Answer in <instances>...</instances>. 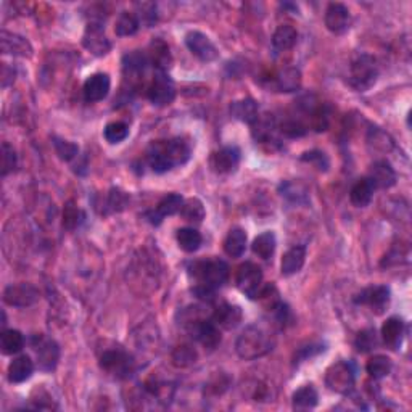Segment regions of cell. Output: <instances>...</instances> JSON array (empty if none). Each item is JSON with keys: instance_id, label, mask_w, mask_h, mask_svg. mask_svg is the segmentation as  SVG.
Returning <instances> with one entry per match:
<instances>
[{"instance_id": "obj_1", "label": "cell", "mask_w": 412, "mask_h": 412, "mask_svg": "<svg viewBox=\"0 0 412 412\" xmlns=\"http://www.w3.org/2000/svg\"><path fill=\"white\" fill-rule=\"evenodd\" d=\"M190 143L183 138H171V141L153 142L147 150V163L153 172L163 174L172 168L182 166L190 160Z\"/></svg>"}, {"instance_id": "obj_2", "label": "cell", "mask_w": 412, "mask_h": 412, "mask_svg": "<svg viewBox=\"0 0 412 412\" xmlns=\"http://www.w3.org/2000/svg\"><path fill=\"white\" fill-rule=\"evenodd\" d=\"M188 277L195 282L198 289L217 290L229 279V266L226 261L220 258H211V260H198L193 261L187 267Z\"/></svg>"}, {"instance_id": "obj_3", "label": "cell", "mask_w": 412, "mask_h": 412, "mask_svg": "<svg viewBox=\"0 0 412 412\" xmlns=\"http://www.w3.org/2000/svg\"><path fill=\"white\" fill-rule=\"evenodd\" d=\"M272 346H274V339H272L269 332H267L265 327L253 324L248 325L247 329L238 335L235 351L242 359L253 361L269 353Z\"/></svg>"}, {"instance_id": "obj_4", "label": "cell", "mask_w": 412, "mask_h": 412, "mask_svg": "<svg viewBox=\"0 0 412 412\" xmlns=\"http://www.w3.org/2000/svg\"><path fill=\"white\" fill-rule=\"evenodd\" d=\"M379 79V64L377 60L367 53L357 55L350 66L348 84L357 92H366L375 86Z\"/></svg>"}, {"instance_id": "obj_5", "label": "cell", "mask_w": 412, "mask_h": 412, "mask_svg": "<svg viewBox=\"0 0 412 412\" xmlns=\"http://www.w3.org/2000/svg\"><path fill=\"white\" fill-rule=\"evenodd\" d=\"M100 367L118 380L129 379L136 369L134 357L123 348H108L100 355Z\"/></svg>"}, {"instance_id": "obj_6", "label": "cell", "mask_w": 412, "mask_h": 412, "mask_svg": "<svg viewBox=\"0 0 412 412\" xmlns=\"http://www.w3.org/2000/svg\"><path fill=\"white\" fill-rule=\"evenodd\" d=\"M188 334L192 335V339L200 343L203 348L208 351H215L221 343V334L220 327H217L213 319H203V317H188L183 322Z\"/></svg>"}, {"instance_id": "obj_7", "label": "cell", "mask_w": 412, "mask_h": 412, "mask_svg": "<svg viewBox=\"0 0 412 412\" xmlns=\"http://www.w3.org/2000/svg\"><path fill=\"white\" fill-rule=\"evenodd\" d=\"M355 367L348 361H339L325 372V385L339 395H350L355 388Z\"/></svg>"}, {"instance_id": "obj_8", "label": "cell", "mask_w": 412, "mask_h": 412, "mask_svg": "<svg viewBox=\"0 0 412 412\" xmlns=\"http://www.w3.org/2000/svg\"><path fill=\"white\" fill-rule=\"evenodd\" d=\"M235 285L237 289L240 290L243 295L250 298V300H258L262 287H265V284H262L261 267L251 261L243 262L237 269Z\"/></svg>"}, {"instance_id": "obj_9", "label": "cell", "mask_w": 412, "mask_h": 412, "mask_svg": "<svg viewBox=\"0 0 412 412\" xmlns=\"http://www.w3.org/2000/svg\"><path fill=\"white\" fill-rule=\"evenodd\" d=\"M147 97L155 107L170 105L176 98V86L172 79L165 71H156L147 89Z\"/></svg>"}, {"instance_id": "obj_10", "label": "cell", "mask_w": 412, "mask_h": 412, "mask_svg": "<svg viewBox=\"0 0 412 412\" xmlns=\"http://www.w3.org/2000/svg\"><path fill=\"white\" fill-rule=\"evenodd\" d=\"M82 44L89 52L97 57H103L110 52L111 42L107 37L105 26H103L100 19H91V23L86 28V33H84Z\"/></svg>"}, {"instance_id": "obj_11", "label": "cell", "mask_w": 412, "mask_h": 412, "mask_svg": "<svg viewBox=\"0 0 412 412\" xmlns=\"http://www.w3.org/2000/svg\"><path fill=\"white\" fill-rule=\"evenodd\" d=\"M391 301V292L386 285H374L367 287L355 296L356 305H362L370 307L372 312L375 314H384L386 307L390 306Z\"/></svg>"}, {"instance_id": "obj_12", "label": "cell", "mask_w": 412, "mask_h": 412, "mask_svg": "<svg viewBox=\"0 0 412 412\" xmlns=\"http://www.w3.org/2000/svg\"><path fill=\"white\" fill-rule=\"evenodd\" d=\"M186 46L192 52V55H195L201 62L210 63L220 57V51L211 42V39L200 31L188 33L186 36Z\"/></svg>"}, {"instance_id": "obj_13", "label": "cell", "mask_w": 412, "mask_h": 412, "mask_svg": "<svg viewBox=\"0 0 412 412\" xmlns=\"http://www.w3.org/2000/svg\"><path fill=\"white\" fill-rule=\"evenodd\" d=\"M324 23L332 34L341 36L350 31L353 18H351L348 7H345L343 3H330L325 10Z\"/></svg>"}, {"instance_id": "obj_14", "label": "cell", "mask_w": 412, "mask_h": 412, "mask_svg": "<svg viewBox=\"0 0 412 412\" xmlns=\"http://www.w3.org/2000/svg\"><path fill=\"white\" fill-rule=\"evenodd\" d=\"M39 300V292L31 284L8 285L3 290V301L13 307H28L33 306Z\"/></svg>"}, {"instance_id": "obj_15", "label": "cell", "mask_w": 412, "mask_h": 412, "mask_svg": "<svg viewBox=\"0 0 412 412\" xmlns=\"http://www.w3.org/2000/svg\"><path fill=\"white\" fill-rule=\"evenodd\" d=\"M240 158H242V152L238 147H224L221 148L220 152L213 153L211 156V170L216 172V174L226 176V174H232L238 165H240Z\"/></svg>"}, {"instance_id": "obj_16", "label": "cell", "mask_w": 412, "mask_h": 412, "mask_svg": "<svg viewBox=\"0 0 412 412\" xmlns=\"http://www.w3.org/2000/svg\"><path fill=\"white\" fill-rule=\"evenodd\" d=\"M111 87V79L107 73H96L92 76H89L84 82L82 93L84 100L89 103L100 102L103 98H107L108 92H110Z\"/></svg>"}, {"instance_id": "obj_17", "label": "cell", "mask_w": 412, "mask_h": 412, "mask_svg": "<svg viewBox=\"0 0 412 412\" xmlns=\"http://www.w3.org/2000/svg\"><path fill=\"white\" fill-rule=\"evenodd\" d=\"M182 205H183V198L179 195V193H168V195L161 198L155 210L147 211L143 216H145V220L150 222V224L160 226L163 217L176 215V213L181 211Z\"/></svg>"}, {"instance_id": "obj_18", "label": "cell", "mask_w": 412, "mask_h": 412, "mask_svg": "<svg viewBox=\"0 0 412 412\" xmlns=\"http://www.w3.org/2000/svg\"><path fill=\"white\" fill-rule=\"evenodd\" d=\"M36 357L39 369L44 372L55 370L60 361V348L57 341L51 339H39L36 343Z\"/></svg>"}, {"instance_id": "obj_19", "label": "cell", "mask_w": 412, "mask_h": 412, "mask_svg": "<svg viewBox=\"0 0 412 412\" xmlns=\"http://www.w3.org/2000/svg\"><path fill=\"white\" fill-rule=\"evenodd\" d=\"M0 47H2V53L15 57H33V47L29 44L28 39L18 34L2 31L0 33Z\"/></svg>"}, {"instance_id": "obj_20", "label": "cell", "mask_w": 412, "mask_h": 412, "mask_svg": "<svg viewBox=\"0 0 412 412\" xmlns=\"http://www.w3.org/2000/svg\"><path fill=\"white\" fill-rule=\"evenodd\" d=\"M369 181L374 183L375 188H391L396 183V171L390 161L379 160L370 166Z\"/></svg>"}, {"instance_id": "obj_21", "label": "cell", "mask_w": 412, "mask_h": 412, "mask_svg": "<svg viewBox=\"0 0 412 412\" xmlns=\"http://www.w3.org/2000/svg\"><path fill=\"white\" fill-rule=\"evenodd\" d=\"M243 312L240 310V306L237 305H231V303H222L213 312L211 319L217 327H222L226 330H232L242 322Z\"/></svg>"}, {"instance_id": "obj_22", "label": "cell", "mask_w": 412, "mask_h": 412, "mask_svg": "<svg viewBox=\"0 0 412 412\" xmlns=\"http://www.w3.org/2000/svg\"><path fill=\"white\" fill-rule=\"evenodd\" d=\"M406 334L404 321L401 317H390L382 327V339L390 350L398 351Z\"/></svg>"}, {"instance_id": "obj_23", "label": "cell", "mask_w": 412, "mask_h": 412, "mask_svg": "<svg viewBox=\"0 0 412 412\" xmlns=\"http://www.w3.org/2000/svg\"><path fill=\"white\" fill-rule=\"evenodd\" d=\"M271 87L277 92H296L301 87V71L294 66L282 69L272 78Z\"/></svg>"}, {"instance_id": "obj_24", "label": "cell", "mask_w": 412, "mask_h": 412, "mask_svg": "<svg viewBox=\"0 0 412 412\" xmlns=\"http://www.w3.org/2000/svg\"><path fill=\"white\" fill-rule=\"evenodd\" d=\"M34 361L28 355H21L10 362L8 366V382L10 384H23L31 379L34 372Z\"/></svg>"}, {"instance_id": "obj_25", "label": "cell", "mask_w": 412, "mask_h": 412, "mask_svg": "<svg viewBox=\"0 0 412 412\" xmlns=\"http://www.w3.org/2000/svg\"><path fill=\"white\" fill-rule=\"evenodd\" d=\"M306 261V247L305 245H295L292 247L289 251L285 253L280 262L282 276L290 277L301 271V267L305 266Z\"/></svg>"}, {"instance_id": "obj_26", "label": "cell", "mask_w": 412, "mask_h": 412, "mask_svg": "<svg viewBox=\"0 0 412 412\" xmlns=\"http://www.w3.org/2000/svg\"><path fill=\"white\" fill-rule=\"evenodd\" d=\"M231 113L238 121L253 124L260 118V107L253 98H242V100L232 102Z\"/></svg>"}, {"instance_id": "obj_27", "label": "cell", "mask_w": 412, "mask_h": 412, "mask_svg": "<svg viewBox=\"0 0 412 412\" xmlns=\"http://www.w3.org/2000/svg\"><path fill=\"white\" fill-rule=\"evenodd\" d=\"M279 192L282 197L287 198L290 203H295V205H307L310 203V190L300 181L282 182Z\"/></svg>"}, {"instance_id": "obj_28", "label": "cell", "mask_w": 412, "mask_h": 412, "mask_svg": "<svg viewBox=\"0 0 412 412\" xmlns=\"http://www.w3.org/2000/svg\"><path fill=\"white\" fill-rule=\"evenodd\" d=\"M374 183L369 181V177H362L355 182V186L350 190V200L356 208H366L372 201L374 197Z\"/></svg>"}, {"instance_id": "obj_29", "label": "cell", "mask_w": 412, "mask_h": 412, "mask_svg": "<svg viewBox=\"0 0 412 412\" xmlns=\"http://www.w3.org/2000/svg\"><path fill=\"white\" fill-rule=\"evenodd\" d=\"M298 41V33L292 24H280L272 34V47L277 52H287L295 47Z\"/></svg>"}, {"instance_id": "obj_30", "label": "cell", "mask_w": 412, "mask_h": 412, "mask_svg": "<svg viewBox=\"0 0 412 412\" xmlns=\"http://www.w3.org/2000/svg\"><path fill=\"white\" fill-rule=\"evenodd\" d=\"M292 403H294V409L296 411L312 409L319 403V393H317L314 385H305L295 391L292 396Z\"/></svg>"}, {"instance_id": "obj_31", "label": "cell", "mask_w": 412, "mask_h": 412, "mask_svg": "<svg viewBox=\"0 0 412 412\" xmlns=\"http://www.w3.org/2000/svg\"><path fill=\"white\" fill-rule=\"evenodd\" d=\"M247 250V234L242 227L229 231L224 240V251L231 258H240Z\"/></svg>"}, {"instance_id": "obj_32", "label": "cell", "mask_w": 412, "mask_h": 412, "mask_svg": "<svg viewBox=\"0 0 412 412\" xmlns=\"http://www.w3.org/2000/svg\"><path fill=\"white\" fill-rule=\"evenodd\" d=\"M276 247H277V240H276L274 232L267 231V232H262V234H260L255 240H253L251 250L258 258H261V260H271L276 251Z\"/></svg>"}, {"instance_id": "obj_33", "label": "cell", "mask_w": 412, "mask_h": 412, "mask_svg": "<svg viewBox=\"0 0 412 412\" xmlns=\"http://www.w3.org/2000/svg\"><path fill=\"white\" fill-rule=\"evenodd\" d=\"M148 60H150V64H153V66L156 68V71L166 73L168 68L171 66L170 47H168L163 41L152 42L150 55H148Z\"/></svg>"}, {"instance_id": "obj_34", "label": "cell", "mask_w": 412, "mask_h": 412, "mask_svg": "<svg viewBox=\"0 0 412 412\" xmlns=\"http://www.w3.org/2000/svg\"><path fill=\"white\" fill-rule=\"evenodd\" d=\"M141 28V19L136 13L132 12H121L119 17L116 18L115 23V33L119 37H127L134 36Z\"/></svg>"}, {"instance_id": "obj_35", "label": "cell", "mask_w": 412, "mask_h": 412, "mask_svg": "<svg viewBox=\"0 0 412 412\" xmlns=\"http://www.w3.org/2000/svg\"><path fill=\"white\" fill-rule=\"evenodd\" d=\"M176 238L179 247L186 253H195L203 243L201 234L197 229H193V227H182V229H179Z\"/></svg>"}, {"instance_id": "obj_36", "label": "cell", "mask_w": 412, "mask_h": 412, "mask_svg": "<svg viewBox=\"0 0 412 412\" xmlns=\"http://www.w3.org/2000/svg\"><path fill=\"white\" fill-rule=\"evenodd\" d=\"M391 369H393L391 359L384 355L372 356L366 364L367 374H369L374 380H380V379H385V377H388Z\"/></svg>"}, {"instance_id": "obj_37", "label": "cell", "mask_w": 412, "mask_h": 412, "mask_svg": "<svg viewBox=\"0 0 412 412\" xmlns=\"http://www.w3.org/2000/svg\"><path fill=\"white\" fill-rule=\"evenodd\" d=\"M0 348L3 355H17L24 348V337L19 330L8 329L2 332L0 337Z\"/></svg>"}, {"instance_id": "obj_38", "label": "cell", "mask_w": 412, "mask_h": 412, "mask_svg": "<svg viewBox=\"0 0 412 412\" xmlns=\"http://www.w3.org/2000/svg\"><path fill=\"white\" fill-rule=\"evenodd\" d=\"M179 215L182 216L183 221L192 222V224H200V222L205 220L206 211L201 200H198V198H188V200L183 201Z\"/></svg>"}, {"instance_id": "obj_39", "label": "cell", "mask_w": 412, "mask_h": 412, "mask_svg": "<svg viewBox=\"0 0 412 412\" xmlns=\"http://www.w3.org/2000/svg\"><path fill=\"white\" fill-rule=\"evenodd\" d=\"M86 220V215L74 201H68L63 208V227L66 231H76Z\"/></svg>"}, {"instance_id": "obj_40", "label": "cell", "mask_w": 412, "mask_h": 412, "mask_svg": "<svg viewBox=\"0 0 412 412\" xmlns=\"http://www.w3.org/2000/svg\"><path fill=\"white\" fill-rule=\"evenodd\" d=\"M172 364L176 367H181V369H186V367H190L197 362L198 355L197 350L192 348L190 345H179L176 350L172 351Z\"/></svg>"}, {"instance_id": "obj_41", "label": "cell", "mask_w": 412, "mask_h": 412, "mask_svg": "<svg viewBox=\"0 0 412 412\" xmlns=\"http://www.w3.org/2000/svg\"><path fill=\"white\" fill-rule=\"evenodd\" d=\"M103 136H105L108 143H121L123 141H126L129 136V126L123 121H113L110 124H107L105 131H103Z\"/></svg>"}, {"instance_id": "obj_42", "label": "cell", "mask_w": 412, "mask_h": 412, "mask_svg": "<svg viewBox=\"0 0 412 412\" xmlns=\"http://www.w3.org/2000/svg\"><path fill=\"white\" fill-rule=\"evenodd\" d=\"M377 343H379V339H377L375 329L361 330L355 340V346L359 353H369V351L375 348Z\"/></svg>"}, {"instance_id": "obj_43", "label": "cell", "mask_w": 412, "mask_h": 412, "mask_svg": "<svg viewBox=\"0 0 412 412\" xmlns=\"http://www.w3.org/2000/svg\"><path fill=\"white\" fill-rule=\"evenodd\" d=\"M52 141H53V147H55V152L60 156V160L71 161L78 156L79 147L76 145V143L64 141V138H60V137H52Z\"/></svg>"}, {"instance_id": "obj_44", "label": "cell", "mask_w": 412, "mask_h": 412, "mask_svg": "<svg viewBox=\"0 0 412 412\" xmlns=\"http://www.w3.org/2000/svg\"><path fill=\"white\" fill-rule=\"evenodd\" d=\"M279 131L284 134L285 137H290V138H295V137H303L305 134L307 132V127L306 124L300 121V119H285L284 123L279 126Z\"/></svg>"}, {"instance_id": "obj_45", "label": "cell", "mask_w": 412, "mask_h": 412, "mask_svg": "<svg viewBox=\"0 0 412 412\" xmlns=\"http://www.w3.org/2000/svg\"><path fill=\"white\" fill-rule=\"evenodd\" d=\"M301 161L305 163H310V165H312L316 168L317 171L321 172H325L327 170H329L330 166V161L329 158H327V155L324 152L321 150H311V152H305L301 155Z\"/></svg>"}, {"instance_id": "obj_46", "label": "cell", "mask_w": 412, "mask_h": 412, "mask_svg": "<svg viewBox=\"0 0 412 412\" xmlns=\"http://www.w3.org/2000/svg\"><path fill=\"white\" fill-rule=\"evenodd\" d=\"M369 143L380 152H390L393 147V138L382 129H372L369 134Z\"/></svg>"}, {"instance_id": "obj_47", "label": "cell", "mask_w": 412, "mask_h": 412, "mask_svg": "<svg viewBox=\"0 0 412 412\" xmlns=\"http://www.w3.org/2000/svg\"><path fill=\"white\" fill-rule=\"evenodd\" d=\"M127 200H129V197L126 192L119 190V188H111L110 193H108V198H107V208L111 213H119L126 208Z\"/></svg>"}, {"instance_id": "obj_48", "label": "cell", "mask_w": 412, "mask_h": 412, "mask_svg": "<svg viewBox=\"0 0 412 412\" xmlns=\"http://www.w3.org/2000/svg\"><path fill=\"white\" fill-rule=\"evenodd\" d=\"M17 163H18V158H17V153L13 150V147L10 145L8 142H3L2 143V177L8 176L10 172L17 168Z\"/></svg>"}, {"instance_id": "obj_49", "label": "cell", "mask_w": 412, "mask_h": 412, "mask_svg": "<svg viewBox=\"0 0 412 412\" xmlns=\"http://www.w3.org/2000/svg\"><path fill=\"white\" fill-rule=\"evenodd\" d=\"M325 348L322 343H311L305 346V348H300L298 350V353L295 355V364L298 362H303V361H307L310 357L312 356H317L319 353H324Z\"/></svg>"}]
</instances>
